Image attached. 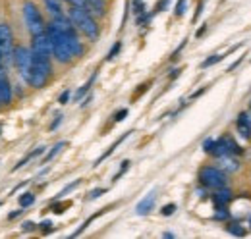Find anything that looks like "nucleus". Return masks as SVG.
Listing matches in <instances>:
<instances>
[{"mask_svg": "<svg viewBox=\"0 0 251 239\" xmlns=\"http://www.w3.org/2000/svg\"><path fill=\"white\" fill-rule=\"evenodd\" d=\"M68 16H70V20L74 22L75 29L79 31V33H83L91 43L99 41V37H100V27H99V24H97V18H95L85 6H70V8H68Z\"/></svg>", "mask_w": 251, "mask_h": 239, "instance_id": "1", "label": "nucleus"}, {"mask_svg": "<svg viewBox=\"0 0 251 239\" xmlns=\"http://www.w3.org/2000/svg\"><path fill=\"white\" fill-rule=\"evenodd\" d=\"M50 77H52V58L31 52V68L25 83L33 89H43L50 81Z\"/></svg>", "mask_w": 251, "mask_h": 239, "instance_id": "2", "label": "nucleus"}, {"mask_svg": "<svg viewBox=\"0 0 251 239\" xmlns=\"http://www.w3.org/2000/svg\"><path fill=\"white\" fill-rule=\"evenodd\" d=\"M47 33H49L50 43H52V58L56 60L58 64L66 66V64H70L72 60L75 58L72 48H70V45H68V41H66V37L52 24H47Z\"/></svg>", "mask_w": 251, "mask_h": 239, "instance_id": "3", "label": "nucleus"}, {"mask_svg": "<svg viewBox=\"0 0 251 239\" xmlns=\"http://www.w3.org/2000/svg\"><path fill=\"white\" fill-rule=\"evenodd\" d=\"M22 14H24V22H25V27L29 31V35H37V33H43V31L47 29L43 14H41V10L37 8V4L33 0H25L24 2Z\"/></svg>", "mask_w": 251, "mask_h": 239, "instance_id": "4", "label": "nucleus"}, {"mask_svg": "<svg viewBox=\"0 0 251 239\" xmlns=\"http://www.w3.org/2000/svg\"><path fill=\"white\" fill-rule=\"evenodd\" d=\"M199 183L205 187V189H220V187H226L228 185V176L224 170H220L217 166H203L199 170Z\"/></svg>", "mask_w": 251, "mask_h": 239, "instance_id": "5", "label": "nucleus"}, {"mask_svg": "<svg viewBox=\"0 0 251 239\" xmlns=\"http://www.w3.org/2000/svg\"><path fill=\"white\" fill-rule=\"evenodd\" d=\"M14 52V31L8 24H0V70H6Z\"/></svg>", "mask_w": 251, "mask_h": 239, "instance_id": "6", "label": "nucleus"}, {"mask_svg": "<svg viewBox=\"0 0 251 239\" xmlns=\"http://www.w3.org/2000/svg\"><path fill=\"white\" fill-rule=\"evenodd\" d=\"M12 64L16 66L20 77L25 81L27 75H29V68H31V48L27 47H14V52H12Z\"/></svg>", "mask_w": 251, "mask_h": 239, "instance_id": "7", "label": "nucleus"}, {"mask_svg": "<svg viewBox=\"0 0 251 239\" xmlns=\"http://www.w3.org/2000/svg\"><path fill=\"white\" fill-rule=\"evenodd\" d=\"M31 52L33 54H39V56H50L52 58V43H50V37L47 29L43 33H37L31 35Z\"/></svg>", "mask_w": 251, "mask_h": 239, "instance_id": "8", "label": "nucleus"}, {"mask_svg": "<svg viewBox=\"0 0 251 239\" xmlns=\"http://www.w3.org/2000/svg\"><path fill=\"white\" fill-rule=\"evenodd\" d=\"M14 98V85L6 70H0V106H8Z\"/></svg>", "mask_w": 251, "mask_h": 239, "instance_id": "9", "label": "nucleus"}, {"mask_svg": "<svg viewBox=\"0 0 251 239\" xmlns=\"http://www.w3.org/2000/svg\"><path fill=\"white\" fill-rule=\"evenodd\" d=\"M236 129H238L240 137H244L246 141H250L251 139V118L248 112L238 114V118H236Z\"/></svg>", "mask_w": 251, "mask_h": 239, "instance_id": "10", "label": "nucleus"}, {"mask_svg": "<svg viewBox=\"0 0 251 239\" xmlns=\"http://www.w3.org/2000/svg\"><path fill=\"white\" fill-rule=\"evenodd\" d=\"M155 203H157V193H155V191H151L149 195H145V197L137 203L135 212H137L139 216H147V214H151V210L155 209Z\"/></svg>", "mask_w": 251, "mask_h": 239, "instance_id": "11", "label": "nucleus"}, {"mask_svg": "<svg viewBox=\"0 0 251 239\" xmlns=\"http://www.w3.org/2000/svg\"><path fill=\"white\" fill-rule=\"evenodd\" d=\"M211 201L215 203V207H228L230 201H232V191H230L228 187L215 189L213 195H211Z\"/></svg>", "mask_w": 251, "mask_h": 239, "instance_id": "12", "label": "nucleus"}, {"mask_svg": "<svg viewBox=\"0 0 251 239\" xmlns=\"http://www.w3.org/2000/svg\"><path fill=\"white\" fill-rule=\"evenodd\" d=\"M129 133H131V131H126V133H122V135H120V137H118V139H116V141H114V143H112V145H110V147H108V149L104 150V152H102V154H100V156H99V158H97V160H95V168H97V166H99V164H102V162H104V160H106V158H108V156H110V154H112V152H114V150L118 149V147H120V145H122V143H124L126 139H127V137H129Z\"/></svg>", "mask_w": 251, "mask_h": 239, "instance_id": "13", "label": "nucleus"}, {"mask_svg": "<svg viewBox=\"0 0 251 239\" xmlns=\"http://www.w3.org/2000/svg\"><path fill=\"white\" fill-rule=\"evenodd\" d=\"M45 152H47V147H37V149H33L31 152H27V154H25V156H24V158L14 166V168H12V170H14V172H18V170H20V168H24L27 162H31V160H35V158H39V156H41V154H45Z\"/></svg>", "mask_w": 251, "mask_h": 239, "instance_id": "14", "label": "nucleus"}, {"mask_svg": "<svg viewBox=\"0 0 251 239\" xmlns=\"http://www.w3.org/2000/svg\"><path fill=\"white\" fill-rule=\"evenodd\" d=\"M85 8L93 14L95 18H102V16L106 14L104 0H85Z\"/></svg>", "mask_w": 251, "mask_h": 239, "instance_id": "15", "label": "nucleus"}, {"mask_svg": "<svg viewBox=\"0 0 251 239\" xmlns=\"http://www.w3.org/2000/svg\"><path fill=\"white\" fill-rule=\"evenodd\" d=\"M220 141H222V145L226 147L228 150V154H232V156H240V154H244V149L234 141V137H230V135H224V137H220Z\"/></svg>", "mask_w": 251, "mask_h": 239, "instance_id": "16", "label": "nucleus"}, {"mask_svg": "<svg viewBox=\"0 0 251 239\" xmlns=\"http://www.w3.org/2000/svg\"><path fill=\"white\" fill-rule=\"evenodd\" d=\"M62 2H64V0H43L45 8L49 10V14H50L52 18H58V16H62V14H64Z\"/></svg>", "mask_w": 251, "mask_h": 239, "instance_id": "17", "label": "nucleus"}, {"mask_svg": "<svg viewBox=\"0 0 251 239\" xmlns=\"http://www.w3.org/2000/svg\"><path fill=\"white\" fill-rule=\"evenodd\" d=\"M95 79H97V72H95L93 75L87 79V83H85V85H81L79 89L75 91V95H74V100H75V102H79V100H81V98H83V96H85V95L91 91V85L95 83Z\"/></svg>", "mask_w": 251, "mask_h": 239, "instance_id": "18", "label": "nucleus"}, {"mask_svg": "<svg viewBox=\"0 0 251 239\" xmlns=\"http://www.w3.org/2000/svg\"><path fill=\"white\" fill-rule=\"evenodd\" d=\"M226 232H230L232 236H238V238H244L248 234L240 222H228V220H226Z\"/></svg>", "mask_w": 251, "mask_h": 239, "instance_id": "19", "label": "nucleus"}, {"mask_svg": "<svg viewBox=\"0 0 251 239\" xmlns=\"http://www.w3.org/2000/svg\"><path fill=\"white\" fill-rule=\"evenodd\" d=\"M18 203H20V207H22V209L31 207L33 203H35V193H33V191H25V193H22V195L18 197Z\"/></svg>", "mask_w": 251, "mask_h": 239, "instance_id": "20", "label": "nucleus"}, {"mask_svg": "<svg viewBox=\"0 0 251 239\" xmlns=\"http://www.w3.org/2000/svg\"><path fill=\"white\" fill-rule=\"evenodd\" d=\"M133 12L137 16V22L143 24L147 18H145V2L143 0H133Z\"/></svg>", "mask_w": 251, "mask_h": 239, "instance_id": "21", "label": "nucleus"}, {"mask_svg": "<svg viewBox=\"0 0 251 239\" xmlns=\"http://www.w3.org/2000/svg\"><path fill=\"white\" fill-rule=\"evenodd\" d=\"M64 147H66V141H60V143H56L52 149L49 150L47 154H45V158H43V164H49V162H50V160H52V158H54V156H56V154H58V152L64 149Z\"/></svg>", "mask_w": 251, "mask_h": 239, "instance_id": "22", "label": "nucleus"}, {"mask_svg": "<svg viewBox=\"0 0 251 239\" xmlns=\"http://www.w3.org/2000/svg\"><path fill=\"white\" fill-rule=\"evenodd\" d=\"M108 209H110V207H108ZM108 209H102V210H99V212H95L93 216H89V218H87V220H85V222H83V224H81V228H79V230H77V232H75V234H74V236H79V234H83V232H85V230H87V228H89V224H91V222H93L95 218H99V216H100V214H104V212H106V210Z\"/></svg>", "mask_w": 251, "mask_h": 239, "instance_id": "23", "label": "nucleus"}, {"mask_svg": "<svg viewBox=\"0 0 251 239\" xmlns=\"http://www.w3.org/2000/svg\"><path fill=\"white\" fill-rule=\"evenodd\" d=\"M215 220H230V210L228 207H217V212H215V216H213Z\"/></svg>", "mask_w": 251, "mask_h": 239, "instance_id": "24", "label": "nucleus"}, {"mask_svg": "<svg viewBox=\"0 0 251 239\" xmlns=\"http://www.w3.org/2000/svg\"><path fill=\"white\" fill-rule=\"evenodd\" d=\"M120 50H122V43H120V41H116V43L112 45V48L108 50V54H106V60H108V62H110V60H114L116 56H118V54H120Z\"/></svg>", "mask_w": 251, "mask_h": 239, "instance_id": "25", "label": "nucleus"}, {"mask_svg": "<svg viewBox=\"0 0 251 239\" xmlns=\"http://www.w3.org/2000/svg\"><path fill=\"white\" fill-rule=\"evenodd\" d=\"M186 8H188V0H178L176 2V8H174V16L176 18H182L186 14Z\"/></svg>", "mask_w": 251, "mask_h": 239, "instance_id": "26", "label": "nucleus"}, {"mask_svg": "<svg viewBox=\"0 0 251 239\" xmlns=\"http://www.w3.org/2000/svg\"><path fill=\"white\" fill-rule=\"evenodd\" d=\"M222 58H224V54H213V56H209L207 60H203V62H201V68H209V66H215V64H219Z\"/></svg>", "mask_w": 251, "mask_h": 239, "instance_id": "27", "label": "nucleus"}, {"mask_svg": "<svg viewBox=\"0 0 251 239\" xmlns=\"http://www.w3.org/2000/svg\"><path fill=\"white\" fill-rule=\"evenodd\" d=\"M37 230H41V234H50V232L54 230V224H52L50 220H43V222L39 224Z\"/></svg>", "mask_w": 251, "mask_h": 239, "instance_id": "28", "label": "nucleus"}, {"mask_svg": "<svg viewBox=\"0 0 251 239\" xmlns=\"http://www.w3.org/2000/svg\"><path fill=\"white\" fill-rule=\"evenodd\" d=\"M79 185H81V179H75V181H72L70 185H66L62 191L58 193V199H60V197H64V195H68L70 191H74V189H75V187H79Z\"/></svg>", "mask_w": 251, "mask_h": 239, "instance_id": "29", "label": "nucleus"}, {"mask_svg": "<svg viewBox=\"0 0 251 239\" xmlns=\"http://www.w3.org/2000/svg\"><path fill=\"white\" fill-rule=\"evenodd\" d=\"M176 209H178V207H176L174 203H168V205H164V207L160 209V214H162V216H172V214L176 212Z\"/></svg>", "mask_w": 251, "mask_h": 239, "instance_id": "30", "label": "nucleus"}, {"mask_svg": "<svg viewBox=\"0 0 251 239\" xmlns=\"http://www.w3.org/2000/svg\"><path fill=\"white\" fill-rule=\"evenodd\" d=\"M129 164H131V162H129V160H124V162H122V168H120V170H118V172H116V176H114V178H112V181H118V179L122 178V176H124L126 172H127V168H129Z\"/></svg>", "mask_w": 251, "mask_h": 239, "instance_id": "31", "label": "nucleus"}, {"mask_svg": "<svg viewBox=\"0 0 251 239\" xmlns=\"http://www.w3.org/2000/svg\"><path fill=\"white\" fill-rule=\"evenodd\" d=\"M104 193H106V189H104V187H99V189H93V191L89 193V197H87V199H89V201H95V199H99V197H100V195H104Z\"/></svg>", "mask_w": 251, "mask_h": 239, "instance_id": "32", "label": "nucleus"}, {"mask_svg": "<svg viewBox=\"0 0 251 239\" xmlns=\"http://www.w3.org/2000/svg\"><path fill=\"white\" fill-rule=\"evenodd\" d=\"M70 98H72V91L66 89L62 95L58 96V102H60V104H68V102H70Z\"/></svg>", "mask_w": 251, "mask_h": 239, "instance_id": "33", "label": "nucleus"}, {"mask_svg": "<svg viewBox=\"0 0 251 239\" xmlns=\"http://www.w3.org/2000/svg\"><path fill=\"white\" fill-rule=\"evenodd\" d=\"M37 228H39V226H37L35 222H31V220H27V222L22 224V230H24V232H35Z\"/></svg>", "mask_w": 251, "mask_h": 239, "instance_id": "34", "label": "nucleus"}, {"mask_svg": "<svg viewBox=\"0 0 251 239\" xmlns=\"http://www.w3.org/2000/svg\"><path fill=\"white\" fill-rule=\"evenodd\" d=\"M126 116H127V108H120L116 114H114V121L118 123V121H124Z\"/></svg>", "mask_w": 251, "mask_h": 239, "instance_id": "35", "label": "nucleus"}, {"mask_svg": "<svg viewBox=\"0 0 251 239\" xmlns=\"http://www.w3.org/2000/svg\"><path fill=\"white\" fill-rule=\"evenodd\" d=\"M168 4H170V0H158L157 6H155V14H157V12H164V10L168 8Z\"/></svg>", "mask_w": 251, "mask_h": 239, "instance_id": "36", "label": "nucleus"}, {"mask_svg": "<svg viewBox=\"0 0 251 239\" xmlns=\"http://www.w3.org/2000/svg\"><path fill=\"white\" fill-rule=\"evenodd\" d=\"M68 207H70V201L68 203H60V205H52V212L54 214H62L64 209H68Z\"/></svg>", "mask_w": 251, "mask_h": 239, "instance_id": "37", "label": "nucleus"}, {"mask_svg": "<svg viewBox=\"0 0 251 239\" xmlns=\"http://www.w3.org/2000/svg\"><path fill=\"white\" fill-rule=\"evenodd\" d=\"M203 8H205V0H199V6H197V10H195V14H193V24L199 20V16H201Z\"/></svg>", "mask_w": 251, "mask_h": 239, "instance_id": "38", "label": "nucleus"}, {"mask_svg": "<svg viewBox=\"0 0 251 239\" xmlns=\"http://www.w3.org/2000/svg\"><path fill=\"white\" fill-rule=\"evenodd\" d=\"M24 212H25V210L20 207L18 210H14V212H10V214H8V220H16V218H18V216H22Z\"/></svg>", "mask_w": 251, "mask_h": 239, "instance_id": "39", "label": "nucleus"}, {"mask_svg": "<svg viewBox=\"0 0 251 239\" xmlns=\"http://www.w3.org/2000/svg\"><path fill=\"white\" fill-rule=\"evenodd\" d=\"M60 123H62V114H58V116H56V120L50 123V131H54V129H56Z\"/></svg>", "mask_w": 251, "mask_h": 239, "instance_id": "40", "label": "nucleus"}, {"mask_svg": "<svg viewBox=\"0 0 251 239\" xmlns=\"http://www.w3.org/2000/svg\"><path fill=\"white\" fill-rule=\"evenodd\" d=\"M64 2H68L70 6H85V0H64Z\"/></svg>", "mask_w": 251, "mask_h": 239, "instance_id": "41", "label": "nucleus"}, {"mask_svg": "<svg viewBox=\"0 0 251 239\" xmlns=\"http://www.w3.org/2000/svg\"><path fill=\"white\" fill-rule=\"evenodd\" d=\"M184 47H186V41H182V45H180V47H178V48H176V50L172 52V60H176V58H178V54H180V50H182Z\"/></svg>", "mask_w": 251, "mask_h": 239, "instance_id": "42", "label": "nucleus"}, {"mask_svg": "<svg viewBox=\"0 0 251 239\" xmlns=\"http://www.w3.org/2000/svg\"><path fill=\"white\" fill-rule=\"evenodd\" d=\"M180 73H182V68H178V70H174V72L170 73V79H176V77H178Z\"/></svg>", "mask_w": 251, "mask_h": 239, "instance_id": "43", "label": "nucleus"}, {"mask_svg": "<svg viewBox=\"0 0 251 239\" xmlns=\"http://www.w3.org/2000/svg\"><path fill=\"white\" fill-rule=\"evenodd\" d=\"M205 29H207V24H205V25H203V27H201V29L197 31V37H201V35H203V33H205Z\"/></svg>", "mask_w": 251, "mask_h": 239, "instance_id": "44", "label": "nucleus"}, {"mask_svg": "<svg viewBox=\"0 0 251 239\" xmlns=\"http://www.w3.org/2000/svg\"><path fill=\"white\" fill-rule=\"evenodd\" d=\"M89 102H91V95H89V96H87V98H85V100H83V102H81V106H87V104H89Z\"/></svg>", "mask_w": 251, "mask_h": 239, "instance_id": "45", "label": "nucleus"}, {"mask_svg": "<svg viewBox=\"0 0 251 239\" xmlns=\"http://www.w3.org/2000/svg\"><path fill=\"white\" fill-rule=\"evenodd\" d=\"M250 226H251V218H250Z\"/></svg>", "mask_w": 251, "mask_h": 239, "instance_id": "46", "label": "nucleus"}, {"mask_svg": "<svg viewBox=\"0 0 251 239\" xmlns=\"http://www.w3.org/2000/svg\"><path fill=\"white\" fill-rule=\"evenodd\" d=\"M0 207H2V203H0Z\"/></svg>", "mask_w": 251, "mask_h": 239, "instance_id": "47", "label": "nucleus"}, {"mask_svg": "<svg viewBox=\"0 0 251 239\" xmlns=\"http://www.w3.org/2000/svg\"><path fill=\"white\" fill-rule=\"evenodd\" d=\"M0 131H2V127H0Z\"/></svg>", "mask_w": 251, "mask_h": 239, "instance_id": "48", "label": "nucleus"}, {"mask_svg": "<svg viewBox=\"0 0 251 239\" xmlns=\"http://www.w3.org/2000/svg\"><path fill=\"white\" fill-rule=\"evenodd\" d=\"M250 108H251V104H250Z\"/></svg>", "mask_w": 251, "mask_h": 239, "instance_id": "49", "label": "nucleus"}]
</instances>
